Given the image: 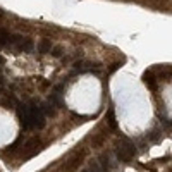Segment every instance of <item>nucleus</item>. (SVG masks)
Here are the masks:
<instances>
[{"label":"nucleus","instance_id":"nucleus-1","mask_svg":"<svg viewBox=\"0 0 172 172\" xmlns=\"http://www.w3.org/2000/svg\"><path fill=\"white\" fill-rule=\"evenodd\" d=\"M50 50H52V43L48 41L47 38H43L41 41L38 43V52L40 53H48Z\"/></svg>","mask_w":172,"mask_h":172},{"label":"nucleus","instance_id":"nucleus-2","mask_svg":"<svg viewBox=\"0 0 172 172\" xmlns=\"http://www.w3.org/2000/svg\"><path fill=\"white\" fill-rule=\"evenodd\" d=\"M62 52H64V48L60 47V45H57V47H52V50H50V53H52V57H62Z\"/></svg>","mask_w":172,"mask_h":172},{"label":"nucleus","instance_id":"nucleus-3","mask_svg":"<svg viewBox=\"0 0 172 172\" xmlns=\"http://www.w3.org/2000/svg\"><path fill=\"white\" fill-rule=\"evenodd\" d=\"M145 83L150 86L151 90H155V79H153V76H151V74H145Z\"/></svg>","mask_w":172,"mask_h":172},{"label":"nucleus","instance_id":"nucleus-4","mask_svg":"<svg viewBox=\"0 0 172 172\" xmlns=\"http://www.w3.org/2000/svg\"><path fill=\"white\" fill-rule=\"evenodd\" d=\"M7 40H9V33L5 29H2L0 31V47H4L5 43H7Z\"/></svg>","mask_w":172,"mask_h":172},{"label":"nucleus","instance_id":"nucleus-5","mask_svg":"<svg viewBox=\"0 0 172 172\" xmlns=\"http://www.w3.org/2000/svg\"><path fill=\"white\" fill-rule=\"evenodd\" d=\"M31 48H33V41H31V40H26V43H22L21 47H19V50H26V52H29Z\"/></svg>","mask_w":172,"mask_h":172},{"label":"nucleus","instance_id":"nucleus-6","mask_svg":"<svg viewBox=\"0 0 172 172\" xmlns=\"http://www.w3.org/2000/svg\"><path fill=\"white\" fill-rule=\"evenodd\" d=\"M21 40H22V36H21V34H12V36L9 34V40H7V41H9V43H12V45H14V43H19Z\"/></svg>","mask_w":172,"mask_h":172},{"label":"nucleus","instance_id":"nucleus-7","mask_svg":"<svg viewBox=\"0 0 172 172\" xmlns=\"http://www.w3.org/2000/svg\"><path fill=\"white\" fill-rule=\"evenodd\" d=\"M100 163H102L103 170L107 172V170H108V167H110V165H108V158H107V157H105V155H102V157H100Z\"/></svg>","mask_w":172,"mask_h":172},{"label":"nucleus","instance_id":"nucleus-8","mask_svg":"<svg viewBox=\"0 0 172 172\" xmlns=\"http://www.w3.org/2000/svg\"><path fill=\"white\" fill-rule=\"evenodd\" d=\"M90 169H91V172H105L103 169H100V165L96 162H91L90 163Z\"/></svg>","mask_w":172,"mask_h":172},{"label":"nucleus","instance_id":"nucleus-9","mask_svg":"<svg viewBox=\"0 0 172 172\" xmlns=\"http://www.w3.org/2000/svg\"><path fill=\"white\" fill-rule=\"evenodd\" d=\"M83 172H88V170H83Z\"/></svg>","mask_w":172,"mask_h":172}]
</instances>
